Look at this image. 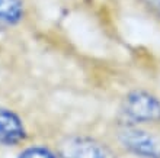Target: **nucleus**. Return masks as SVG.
Here are the masks:
<instances>
[{"label": "nucleus", "instance_id": "obj_3", "mask_svg": "<svg viewBox=\"0 0 160 158\" xmlns=\"http://www.w3.org/2000/svg\"><path fill=\"white\" fill-rule=\"evenodd\" d=\"M60 158H118L117 151L103 141L88 135H70L58 145Z\"/></svg>", "mask_w": 160, "mask_h": 158}, {"label": "nucleus", "instance_id": "obj_7", "mask_svg": "<svg viewBox=\"0 0 160 158\" xmlns=\"http://www.w3.org/2000/svg\"><path fill=\"white\" fill-rule=\"evenodd\" d=\"M156 158H160V157H156Z\"/></svg>", "mask_w": 160, "mask_h": 158}, {"label": "nucleus", "instance_id": "obj_1", "mask_svg": "<svg viewBox=\"0 0 160 158\" xmlns=\"http://www.w3.org/2000/svg\"><path fill=\"white\" fill-rule=\"evenodd\" d=\"M119 117L121 123L160 125V97L144 89H134L124 96L119 104Z\"/></svg>", "mask_w": 160, "mask_h": 158}, {"label": "nucleus", "instance_id": "obj_2", "mask_svg": "<svg viewBox=\"0 0 160 158\" xmlns=\"http://www.w3.org/2000/svg\"><path fill=\"white\" fill-rule=\"evenodd\" d=\"M152 126L119 123L117 129V142L124 151L138 158L160 157V133L152 131Z\"/></svg>", "mask_w": 160, "mask_h": 158}, {"label": "nucleus", "instance_id": "obj_4", "mask_svg": "<svg viewBox=\"0 0 160 158\" xmlns=\"http://www.w3.org/2000/svg\"><path fill=\"white\" fill-rule=\"evenodd\" d=\"M26 138L22 119L15 112L0 108V145H16Z\"/></svg>", "mask_w": 160, "mask_h": 158}, {"label": "nucleus", "instance_id": "obj_6", "mask_svg": "<svg viewBox=\"0 0 160 158\" xmlns=\"http://www.w3.org/2000/svg\"><path fill=\"white\" fill-rule=\"evenodd\" d=\"M18 158H60L58 154H55L54 151L42 145H34L29 148H25L22 151Z\"/></svg>", "mask_w": 160, "mask_h": 158}, {"label": "nucleus", "instance_id": "obj_5", "mask_svg": "<svg viewBox=\"0 0 160 158\" xmlns=\"http://www.w3.org/2000/svg\"><path fill=\"white\" fill-rule=\"evenodd\" d=\"M23 0H0V32L16 26L23 19Z\"/></svg>", "mask_w": 160, "mask_h": 158}]
</instances>
